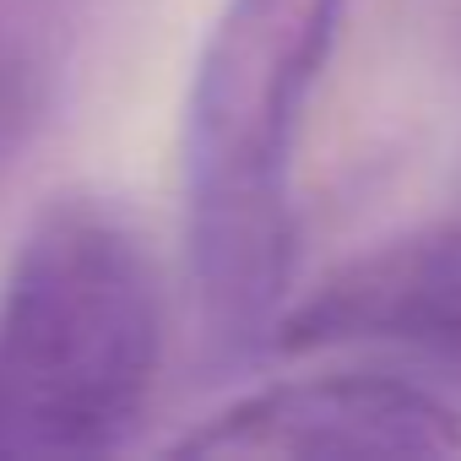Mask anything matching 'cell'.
I'll return each mask as SVG.
<instances>
[{
    "mask_svg": "<svg viewBox=\"0 0 461 461\" xmlns=\"http://www.w3.org/2000/svg\"><path fill=\"white\" fill-rule=\"evenodd\" d=\"M348 0H228L185 98V250L201 348H272L294 283V152Z\"/></svg>",
    "mask_w": 461,
    "mask_h": 461,
    "instance_id": "cell-1",
    "label": "cell"
},
{
    "mask_svg": "<svg viewBox=\"0 0 461 461\" xmlns=\"http://www.w3.org/2000/svg\"><path fill=\"white\" fill-rule=\"evenodd\" d=\"M163 369L158 267L98 195H60L0 283V461L125 450Z\"/></svg>",
    "mask_w": 461,
    "mask_h": 461,
    "instance_id": "cell-2",
    "label": "cell"
},
{
    "mask_svg": "<svg viewBox=\"0 0 461 461\" xmlns=\"http://www.w3.org/2000/svg\"><path fill=\"white\" fill-rule=\"evenodd\" d=\"M272 348H385L461 369V206L326 272L299 304H283Z\"/></svg>",
    "mask_w": 461,
    "mask_h": 461,
    "instance_id": "cell-3",
    "label": "cell"
},
{
    "mask_svg": "<svg viewBox=\"0 0 461 461\" xmlns=\"http://www.w3.org/2000/svg\"><path fill=\"white\" fill-rule=\"evenodd\" d=\"M179 456H456L461 418L391 375L277 380L190 429Z\"/></svg>",
    "mask_w": 461,
    "mask_h": 461,
    "instance_id": "cell-4",
    "label": "cell"
},
{
    "mask_svg": "<svg viewBox=\"0 0 461 461\" xmlns=\"http://www.w3.org/2000/svg\"><path fill=\"white\" fill-rule=\"evenodd\" d=\"M66 23V0H0V174L33 147L55 109Z\"/></svg>",
    "mask_w": 461,
    "mask_h": 461,
    "instance_id": "cell-5",
    "label": "cell"
}]
</instances>
